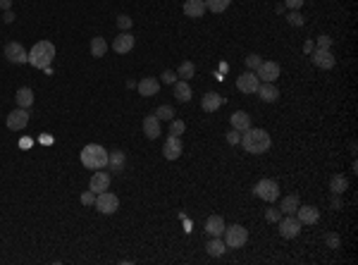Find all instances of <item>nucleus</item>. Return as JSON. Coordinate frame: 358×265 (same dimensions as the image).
I'll return each instance as SVG.
<instances>
[{
    "label": "nucleus",
    "instance_id": "obj_1",
    "mask_svg": "<svg viewBox=\"0 0 358 265\" xmlns=\"http://www.w3.org/2000/svg\"><path fill=\"white\" fill-rule=\"evenodd\" d=\"M244 146L246 153H253V156H260V153H267L270 146H273V139H270V134L265 132V129H258V127H249V129H244L242 132V141H239Z\"/></svg>",
    "mask_w": 358,
    "mask_h": 265
},
{
    "label": "nucleus",
    "instance_id": "obj_2",
    "mask_svg": "<svg viewBox=\"0 0 358 265\" xmlns=\"http://www.w3.org/2000/svg\"><path fill=\"white\" fill-rule=\"evenodd\" d=\"M108 151L98 146V143H88L81 149L79 158H81V165L88 167V170H103V167H108Z\"/></svg>",
    "mask_w": 358,
    "mask_h": 265
},
{
    "label": "nucleus",
    "instance_id": "obj_3",
    "mask_svg": "<svg viewBox=\"0 0 358 265\" xmlns=\"http://www.w3.org/2000/svg\"><path fill=\"white\" fill-rule=\"evenodd\" d=\"M55 60V46L50 41H39L36 46L29 50V65H34L36 70H46Z\"/></svg>",
    "mask_w": 358,
    "mask_h": 265
},
{
    "label": "nucleus",
    "instance_id": "obj_4",
    "mask_svg": "<svg viewBox=\"0 0 358 265\" xmlns=\"http://www.w3.org/2000/svg\"><path fill=\"white\" fill-rule=\"evenodd\" d=\"M225 244L227 249H242L244 244L249 242V229L242 225H229L225 227Z\"/></svg>",
    "mask_w": 358,
    "mask_h": 265
},
{
    "label": "nucleus",
    "instance_id": "obj_5",
    "mask_svg": "<svg viewBox=\"0 0 358 265\" xmlns=\"http://www.w3.org/2000/svg\"><path fill=\"white\" fill-rule=\"evenodd\" d=\"M253 194L258 196V198H263V201L267 203H275L277 198H280V184L275 180H260L253 187Z\"/></svg>",
    "mask_w": 358,
    "mask_h": 265
},
{
    "label": "nucleus",
    "instance_id": "obj_6",
    "mask_svg": "<svg viewBox=\"0 0 358 265\" xmlns=\"http://www.w3.org/2000/svg\"><path fill=\"white\" fill-rule=\"evenodd\" d=\"M96 208H98V213H103V215H112V213H117V208H120V198L105 189L101 194H96Z\"/></svg>",
    "mask_w": 358,
    "mask_h": 265
},
{
    "label": "nucleus",
    "instance_id": "obj_7",
    "mask_svg": "<svg viewBox=\"0 0 358 265\" xmlns=\"http://www.w3.org/2000/svg\"><path fill=\"white\" fill-rule=\"evenodd\" d=\"M277 227H280V234L284 237V239H294V237H299V232H301V222L294 218V215H282V220L277 222Z\"/></svg>",
    "mask_w": 358,
    "mask_h": 265
},
{
    "label": "nucleus",
    "instance_id": "obj_8",
    "mask_svg": "<svg viewBox=\"0 0 358 265\" xmlns=\"http://www.w3.org/2000/svg\"><path fill=\"white\" fill-rule=\"evenodd\" d=\"M258 86H260V79L256 77V72L246 70L244 74H239V79H236V89L242 91V94H256Z\"/></svg>",
    "mask_w": 358,
    "mask_h": 265
},
{
    "label": "nucleus",
    "instance_id": "obj_9",
    "mask_svg": "<svg viewBox=\"0 0 358 265\" xmlns=\"http://www.w3.org/2000/svg\"><path fill=\"white\" fill-rule=\"evenodd\" d=\"M5 57H8L12 65H24L29 63V53L22 48V43H17V41H10L8 46H5Z\"/></svg>",
    "mask_w": 358,
    "mask_h": 265
},
{
    "label": "nucleus",
    "instance_id": "obj_10",
    "mask_svg": "<svg viewBox=\"0 0 358 265\" xmlns=\"http://www.w3.org/2000/svg\"><path fill=\"white\" fill-rule=\"evenodd\" d=\"M311 60L315 67H320V70H332L335 67V55H332V50H325V48H315L311 53Z\"/></svg>",
    "mask_w": 358,
    "mask_h": 265
},
{
    "label": "nucleus",
    "instance_id": "obj_11",
    "mask_svg": "<svg viewBox=\"0 0 358 265\" xmlns=\"http://www.w3.org/2000/svg\"><path fill=\"white\" fill-rule=\"evenodd\" d=\"M26 125H29V110L26 108H17L8 115V129H12V132H22Z\"/></svg>",
    "mask_w": 358,
    "mask_h": 265
},
{
    "label": "nucleus",
    "instance_id": "obj_12",
    "mask_svg": "<svg viewBox=\"0 0 358 265\" xmlns=\"http://www.w3.org/2000/svg\"><path fill=\"white\" fill-rule=\"evenodd\" d=\"M256 77L260 79V81H270V84H275L277 81V77H280V65L277 63H260V67L256 70Z\"/></svg>",
    "mask_w": 358,
    "mask_h": 265
},
{
    "label": "nucleus",
    "instance_id": "obj_13",
    "mask_svg": "<svg viewBox=\"0 0 358 265\" xmlns=\"http://www.w3.org/2000/svg\"><path fill=\"white\" fill-rule=\"evenodd\" d=\"M294 215L301 225H315V222L320 220V211L315 208V205H299Z\"/></svg>",
    "mask_w": 358,
    "mask_h": 265
},
{
    "label": "nucleus",
    "instance_id": "obj_14",
    "mask_svg": "<svg viewBox=\"0 0 358 265\" xmlns=\"http://www.w3.org/2000/svg\"><path fill=\"white\" fill-rule=\"evenodd\" d=\"M182 151H184V143L179 136H167V141L163 143V156L167 160H177L182 156Z\"/></svg>",
    "mask_w": 358,
    "mask_h": 265
},
{
    "label": "nucleus",
    "instance_id": "obj_15",
    "mask_svg": "<svg viewBox=\"0 0 358 265\" xmlns=\"http://www.w3.org/2000/svg\"><path fill=\"white\" fill-rule=\"evenodd\" d=\"M134 43H136V39H134L132 34L122 32L120 36H115V41H112V50H115L117 55H127L134 48Z\"/></svg>",
    "mask_w": 358,
    "mask_h": 265
},
{
    "label": "nucleus",
    "instance_id": "obj_16",
    "mask_svg": "<svg viewBox=\"0 0 358 265\" xmlns=\"http://www.w3.org/2000/svg\"><path fill=\"white\" fill-rule=\"evenodd\" d=\"M110 187V174L108 172H94V177H91V182H88V189L94 191V194H101V191H105V189Z\"/></svg>",
    "mask_w": 358,
    "mask_h": 265
},
{
    "label": "nucleus",
    "instance_id": "obj_17",
    "mask_svg": "<svg viewBox=\"0 0 358 265\" xmlns=\"http://www.w3.org/2000/svg\"><path fill=\"white\" fill-rule=\"evenodd\" d=\"M222 103H225V98L220 94H215V91H211V94H205L201 98V108L205 110V112H215V110L222 108Z\"/></svg>",
    "mask_w": 358,
    "mask_h": 265
},
{
    "label": "nucleus",
    "instance_id": "obj_18",
    "mask_svg": "<svg viewBox=\"0 0 358 265\" xmlns=\"http://www.w3.org/2000/svg\"><path fill=\"white\" fill-rule=\"evenodd\" d=\"M184 15L191 19H201L205 15V3L203 0H184Z\"/></svg>",
    "mask_w": 358,
    "mask_h": 265
},
{
    "label": "nucleus",
    "instance_id": "obj_19",
    "mask_svg": "<svg viewBox=\"0 0 358 265\" xmlns=\"http://www.w3.org/2000/svg\"><path fill=\"white\" fill-rule=\"evenodd\" d=\"M136 89H139V94H141V96L151 98V96H156V94H158V89H160V81H158L156 77H146V79H141L139 84H136Z\"/></svg>",
    "mask_w": 358,
    "mask_h": 265
},
{
    "label": "nucleus",
    "instance_id": "obj_20",
    "mask_svg": "<svg viewBox=\"0 0 358 265\" xmlns=\"http://www.w3.org/2000/svg\"><path fill=\"white\" fill-rule=\"evenodd\" d=\"M256 94L260 96L265 103H275L277 98H280V91H277V86L270 84V81H260V86H258Z\"/></svg>",
    "mask_w": 358,
    "mask_h": 265
},
{
    "label": "nucleus",
    "instance_id": "obj_21",
    "mask_svg": "<svg viewBox=\"0 0 358 265\" xmlns=\"http://www.w3.org/2000/svg\"><path fill=\"white\" fill-rule=\"evenodd\" d=\"M125 165H127V153H125V151H112V153L108 156V167L115 172V174H120V172L125 170Z\"/></svg>",
    "mask_w": 358,
    "mask_h": 265
},
{
    "label": "nucleus",
    "instance_id": "obj_22",
    "mask_svg": "<svg viewBox=\"0 0 358 265\" xmlns=\"http://www.w3.org/2000/svg\"><path fill=\"white\" fill-rule=\"evenodd\" d=\"M143 134H146L148 139H158L160 136V120L156 115L143 117Z\"/></svg>",
    "mask_w": 358,
    "mask_h": 265
},
{
    "label": "nucleus",
    "instance_id": "obj_23",
    "mask_svg": "<svg viewBox=\"0 0 358 265\" xmlns=\"http://www.w3.org/2000/svg\"><path fill=\"white\" fill-rule=\"evenodd\" d=\"M225 220L220 218V215H213V218H208V222H205V232H208V237H222V232H225Z\"/></svg>",
    "mask_w": 358,
    "mask_h": 265
},
{
    "label": "nucleus",
    "instance_id": "obj_24",
    "mask_svg": "<svg viewBox=\"0 0 358 265\" xmlns=\"http://www.w3.org/2000/svg\"><path fill=\"white\" fill-rule=\"evenodd\" d=\"M15 101H17V108H32L34 105V91L29 89V86H22L19 91L15 94Z\"/></svg>",
    "mask_w": 358,
    "mask_h": 265
},
{
    "label": "nucleus",
    "instance_id": "obj_25",
    "mask_svg": "<svg viewBox=\"0 0 358 265\" xmlns=\"http://www.w3.org/2000/svg\"><path fill=\"white\" fill-rule=\"evenodd\" d=\"M174 98H177L179 103H189V101H191V84L184 81V79L174 81Z\"/></svg>",
    "mask_w": 358,
    "mask_h": 265
},
{
    "label": "nucleus",
    "instance_id": "obj_26",
    "mask_svg": "<svg viewBox=\"0 0 358 265\" xmlns=\"http://www.w3.org/2000/svg\"><path fill=\"white\" fill-rule=\"evenodd\" d=\"M251 127V115L246 112V110H236L232 115V129H236V132H244V129H249Z\"/></svg>",
    "mask_w": 358,
    "mask_h": 265
},
{
    "label": "nucleus",
    "instance_id": "obj_27",
    "mask_svg": "<svg viewBox=\"0 0 358 265\" xmlns=\"http://www.w3.org/2000/svg\"><path fill=\"white\" fill-rule=\"evenodd\" d=\"M346 189H349V180H346L344 174H335V177L330 180V191L335 196H342Z\"/></svg>",
    "mask_w": 358,
    "mask_h": 265
},
{
    "label": "nucleus",
    "instance_id": "obj_28",
    "mask_svg": "<svg viewBox=\"0 0 358 265\" xmlns=\"http://www.w3.org/2000/svg\"><path fill=\"white\" fill-rule=\"evenodd\" d=\"M205 251H208L213 258H220V256H222V253L227 251V244L222 242L220 237H213L211 242H208V246H205Z\"/></svg>",
    "mask_w": 358,
    "mask_h": 265
},
{
    "label": "nucleus",
    "instance_id": "obj_29",
    "mask_svg": "<svg viewBox=\"0 0 358 265\" xmlns=\"http://www.w3.org/2000/svg\"><path fill=\"white\" fill-rule=\"evenodd\" d=\"M299 205H301V203H299V196H287V198L282 201L280 211H282V215H294Z\"/></svg>",
    "mask_w": 358,
    "mask_h": 265
},
{
    "label": "nucleus",
    "instance_id": "obj_30",
    "mask_svg": "<svg viewBox=\"0 0 358 265\" xmlns=\"http://www.w3.org/2000/svg\"><path fill=\"white\" fill-rule=\"evenodd\" d=\"M91 55L94 57H103V55L108 53V43H105V39H101V36H96V39H91Z\"/></svg>",
    "mask_w": 358,
    "mask_h": 265
},
{
    "label": "nucleus",
    "instance_id": "obj_31",
    "mask_svg": "<svg viewBox=\"0 0 358 265\" xmlns=\"http://www.w3.org/2000/svg\"><path fill=\"white\" fill-rule=\"evenodd\" d=\"M196 74V65L191 63V60H184V63L179 65V70H177V77H182L184 81H189V79Z\"/></svg>",
    "mask_w": 358,
    "mask_h": 265
},
{
    "label": "nucleus",
    "instance_id": "obj_32",
    "mask_svg": "<svg viewBox=\"0 0 358 265\" xmlns=\"http://www.w3.org/2000/svg\"><path fill=\"white\" fill-rule=\"evenodd\" d=\"M203 3H205V10L211 12H225L232 5V0H203Z\"/></svg>",
    "mask_w": 358,
    "mask_h": 265
},
{
    "label": "nucleus",
    "instance_id": "obj_33",
    "mask_svg": "<svg viewBox=\"0 0 358 265\" xmlns=\"http://www.w3.org/2000/svg\"><path fill=\"white\" fill-rule=\"evenodd\" d=\"M153 115L158 117V120H160V122H163V120H174V115H177V112H174V110L170 108V105H160V108L156 110V112H153Z\"/></svg>",
    "mask_w": 358,
    "mask_h": 265
},
{
    "label": "nucleus",
    "instance_id": "obj_34",
    "mask_svg": "<svg viewBox=\"0 0 358 265\" xmlns=\"http://www.w3.org/2000/svg\"><path fill=\"white\" fill-rule=\"evenodd\" d=\"M244 63H246V67H249L251 72H256L258 67H260V63H263V57H260V55H256V53H251L249 57L244 60Z\"/></svg>",
    "mask_w": 358,
    "mask_h": 265
},
{
    "label": "nucleus",
    "instance_id": "obj_35",
    "mask_svg": "<svg viewBox=\"0 0 358 265\" xmlns=\"http://www.w3.org/2000/svg\"><path fill=\"white\" fill-rule=\"evenodd\" d=\"M325 244L330 249H339V246H342V239H339V234L330 232V234H325Z\"/></svg>",
    "mask_w": 358,
    "mask_h": 265
},
{
    "label": "nucleus",
    "instance_id": "obj_36",
    "mask_svg": "<svg viewBox=\"0 0 358 265\" xmlns=\"http://www.w3.org/2000/svg\"><path fill=\"white\" fill-rule=\"evenodd\" d=\"M184 129H187V125H184L182 120H172V125H170V136H179V134H184Z\"/></svg>",
    "mask_w": 358,
    "mask_h": 265
},
{
    "label": "nucleus",
    "instance_id": "obj_37",
    "mask_svg": "<svg viewBox=\"0 0 358 265\" xmlns=\"http://www.w3.org/2000/svg\"><path fill=\"white\" fill-rule=\"evenodd\" d=\"M287 22L291 24V26H301V24H304V17L299 15V10H291L287 15Z\"/></svg>",
    "mask_w": 358,
    "mask_h": 265
},
{
    "label": "nucleus",
    "instance_id": "obj_38",
    "mask_svg": "<svg viewBox=\"0 0 358 265\" xmlns=\"http://www.w3.org/2000/svg\"><path fill=\"white\" fill-rule=\"evenodd\" d=\"M117 26H120L122 32H129V29H132V17H129V15H120V17H117Z\"/></svg>",
    "mask_w": 358,
    "mask_h": 265
},
{
    "label": "nucleus",
    "instance_id": "obj_39",
    "mask_svg": "<svg viewBox=\"0 0 358 265\" xmlns=\"http://www.w3.org/2000/svg\"><path fill=\"white\" fill-rule=\"evenodd\" d=\"M265 218H267V222H280V220H282V211H280V208H267Z\"/></svg>",
    "mask_w": 358,
    "mask_h": 265
},
{
    "label": "nucleus",
    "instance_id": "obj_40",
    "mask_svg": "<svg viewBox=\"0 0 358 265\" xmlns=\"http://www.w3.org/2000/svg\"><path fill=\"white\" fill-rule=\"evenodd\" d=\"M160 81H163V84H174V81H177V72H172V70H165L163 74H160Z\"/></svg>",
    "mask_w": 358,
    "mask_h": 265
},
{
    "label": "nucleus",
    "instance_id": "obj_41",
    "mask_svg": "<svg viewBox=\"0 0 358 265\" xmlns=\"http://www.w3.org/2000/svg\"><path fill=\"white\" fill-rule=\"evenodd\" d=\"M315 48H325V50H330V48H332V39H330V36H318Z\"/></svg>",
    "mask_w": 358,
    "mask_h": 265
},
{
    "label": "nucleus",
    "instance_id": "obj_42",
    "mask_svg": "<svg viewBox=\"0 0 358 265\" xmlns=\"http://www.w3.org/2000/svg\"><path fill=\"white\" fill-rule=\"evenodd\" d=\"M81 203H84V205H94V203H96V194L91 191V189L81 194Z\"/></svg>",
    "mask_w": 358,
    "mask_h": 265
},
{
    "label": "nucleus",
    "instance_id": "obj_43",
    "mask_svg": "<svg viewBox=\"0 0 358 265\" xmlns=\"http://www.w3.org/2000/svg\"><path fill=\"white\" fill-rule=\"evenodd\" d=\"M227 141H229V143H239V141H242V132H236V129H232V132L227 134Z\"/></svg>",
    "mask_w": 358,
    "mask_h": 265
},
{
    "label": "nucleus",
    "instance_id": "obj_44",
    "mask_svg": "<svg viewBox=\"0 0 358 265\" xmlns=\"http://www.w3.org/2000/svg\"><path fill=\"white\" fill-rule=\"evenodd\" d=\"M304 3H306V0H284V5H287L289 10H299V8H304Z\"/></svg>",
    "mask_w": 358,
    "mask_h": 265
},
{
    "label": "nucleus",
    "instance_id": "obj_45",
    "mask_svg": "<svg viewBox=\"0 0 358 265\" xmlns=\"http://www.w3.org/2000/svg\"><path fill=\"white\" fill-rule=\"evenodd\" d=\"M3 22H5V24H12V22H15V12H12V10H5V15H3Z\"/></svg>",
    "mask_w": 358,
    "mask_h": 265
},
{
    "label": "nucleus",
    "instance_id": "obj_46",
    "mask_svg": "<svg viewBox=\"0 0 358 265\" xmlns=\"http://www.w3.org/2000/svg\"><path fill=\"white\" fill-rule=\"evenodd\" d=\"M313 50H315V43H313V41H306V43H304V53L311 55Z\"/></svg>",
    "mask_w": 358,
    "mask_h": 265
},
{
    "label": "nucleus",
    "instance_id": "obj_47",
    "mask_svg": "<svg viewBox=\"0 0 358 265\" xmlns=\"http://www.w3.org/2000/svg\"><path fill=\"white\" fill-rule=\"evenodd\" d=\"M12 8V0H0V10H10Z\"/></svg>",
    "mask_w": 358,
    "mask_h": 265
}]
</instances>
